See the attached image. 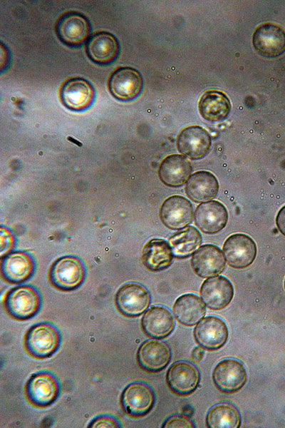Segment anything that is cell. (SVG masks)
<instances>
[{"instance_id":"f1b7e54d","label":"cell","mask_w":285,"mask_h":428,"mask_svg":"<svg viewBox=\"0 0 285 428\" xmlns=\"http://www.w3.org/2000/svg\"><path fill=\"white\" fill-rule=\"evenodd\" d=\"M200 233L193 226L178 230L169 239L172 253L177 258H186L190 255L202 243Z\"/></svg>"},{"instance_id":"5b68a950","label":"cell","mask_w":285,"mask_h":428,"mask_svg":"<svg viewBox=\"0 0 285 428\" xmlns=\"http://www.w3.org/2000/svg\"><path fill=\"white\" fill-rule=\"evenodd\" d=\"M155 395L147 384L134 382L129 384L120 396V404L125 413L133 418L144 417L155 404Z\"/></svg>"},{"instance_id":"d4e9b609","label":"cell","mask_w":285,"mask_h":428,"mask_svg":"<svg viewBox=\"0 0 285 428\" xmlns=\"http://www.w3.org/2000/svg\"><path fill=\"white\" fill-rule=\"evenodd\" d=\"M185 190L192 201L207 202L217 195L219 190L218 180L209 171H197L189 178Z\"/></svg>"},{"instance_id":"ffe728a7","label":"cell","mask_w":285,"mask_h":428,"mask_svg":"<svg viewBox=\"0 0 285 428\" xmlns=\"http://www.w3.org/2000/svg\"><path fill=\"white\" fill-rule=\"evenodd\" d=\"M195 223L203 233H216L227 225L228 213L222 203L209 200L200 203L195 212Z\"/></svg>"},{"instance_id":"ac0fdd59","label":"cell","mask_w":285,"mask_h":428,"mask_svg":"<svg viewBox=\"0 0 285 428\" xmlns=\"http://www.w3.org/2000/svg\"><path fill=\"white\" fill-rule=\"evenodd\" d=\"M193 271L199 277L207 278L220 274L225 267V258L216 245L207 244L200 247L190 260Z\"/></svg>"},{"instance_id":"e575fe53","label":"cell","mask_w":285,"mask_h":428,"mask_svg":"<svg viewBox=\"0 0 285 428\" xmlns=\"http://www.w3.org/2000/svg\"><path fill=\"white\" fill-rule=\"evenodd\" d=\"M204 352L202 347H197L192 350L191 357L194 362H198L202 360L204 357Z\"/></svg>"},{"instance_id":"52a82bcc","label":"cell","mask_w":285,"mask_h":428,"mask_svg":"<svg viewBox=\"0 0 285 428\" xmlns=\"http://www.w3.org/2000/svg\"><path fill=\"white\" fill-rule=\"evenodd\" d=\"M56 31L58 39L64 44L78 47L90 38V24L84 15L73 11L58 19Z\"/></svg>"},{"instance_id":"3957f363","label":"cell","mask_w":285,"mask_h":428,"mask_svg":"<svg viewBox=\"0 0 285 428\" xmlns=\"http://www.w3.org/2000/svg\"><path fill=\"white\" fill-rule=\"evenodd\" d=\"M60 390L58 379L48 371L33 374L25 387L28 401L38 408H44L53 404L57 399Z\"/></svg>"},{"instance_id":"ba28073f","label":"cell","mask_w":285,"mask_h":428,"mask_svg":"<svg viewBox=\"0 0 285 428\" xmlns=\"http://www.w3.org/2000/svg\"><path fill=\"white\" fill-rule=\"evenodd\" d=\"M212 379L222 392L232 394L239 391L246 384L247 374L243 364L234 359H224L215 366Z\"/></svg>"},{"instance_id":"836d02e7","label":"cell","mask_w":285,"mask_h":428,"mask_svg":"<svg viewBox=\"0 0 285 428\" xmlns=\"http://www.w3.org/2000/svg\"><path fill=\"white\" fill-rule=\"evenodd\" d=\"M276 223L279 230L285 236V205L279 210L276 218Z\"/></svg>"},{"instance_id":"83f0119b","label":"cell","mask_w":285,"mask_h":428,"mask_svg":"<svg viewBox=\"0 0 285 428\" xmlns=\"http://www.w3.org/2000/svg\"><path fill=\"white\" fill-rule=\"evenodd\" d=\"M173 253L170 244L162 239H152L142 250V261L151 271H160L172 263Z\"/></svg>"},{"instance_id":"277c9868","label":"cell","mask_w":285,"mask_h":428,"mask_svg":"<svg viewBox=\"0 0 285 428\" xmlns=\"http://www.w3.org/2000/svg\"><path fill=\"white\" fill-rule=\"evenodd\" d=\"M85 275V267L78 258L66 256L53 263L49 278L55 287L68 291L79 287L84 280Z\"/></svg>"},{"instance_id":"7402d4cb","label":"cell","mask_w":285,"mask_h":428,"mask_svg":"<svg viewBox=\"0 0 285 428\" xmlns=\"http://www.w3.org/2000/svg\"><path fill=\"white\" fill-rule=\"evenodd\" d=\"M141 326L145 334L154 339H163L173 330L175 322L170 311L163 306H152L144 313Z\"/></svg>"},{"instance_id":"44dd1931","label":"cell","mask_w":285,"mask_h":428,"mask_svg":"<svg viewBox=\"0 0 285 428\" xmlns=\"http://www.w3.org/2000/svg\"><path fill=\"white\" fill-rule=\"evenodd\" d=\"M200 295L209 309L222 310L231 302L233 298V285L224 276L212 277L202 283Z\"/></svg>"},{"instance_id":"4dcf8cb0","label":"cell","mask_w":285,"mask_h":428,"mask_svg":"<svg viewBox=\"0 0 285 428\" xmlns=\"http://www.w3.org/2000/svg\"><path fill=\"white\" fill-rule=\"evenodd\" d=\"M88 428H119L121 427V424L115 417L111 415H100L94 419L89 423Z\"/></svg>"},{"instance_id":"e0dca14e","label":"cell","mask_w":285,"mask_h":428,"mask_svg":"<svg viewBox=\"0 0 285 428\" xmlns=\"http://www.w3.org/2000/svg\"><path fill=\"white\" fill-rule=\"evenodd\" d=\"M193 208L191 203L181 195H172L167 198L160 209L162 223L171 230H179L191 223Z\"/></svg>"},{"instance_id":"4fadbf2b","label":"cell","mask_w":285,"mask_h":428,"mask_svg":"<svg viewBox=\"0 0 285 428\" xmlns=\"http://www.w3.org/2000/svg\"><path fill=\"white\" fill-rule=\"evenodd\" d=\"M200 380L199 370L187 361H179L172 365L166 375L169 388L180 396L189 395L195 391Z\"/></svg>"},{"instance_id":"30bf717a","label":"cell","mask_w":285,"mask_h":428,"mask_svg":"<svg viewBox=\"0 0 285 428\" xmlns=\"http://www.w3.org/2000/svg\"><path fill=\"white\" fill-rule=\"evenodd\" d=\"M222 250L227 264L237 269L250 265L256 255L254 241L242 233L230 235L224 242Z\"/></svg>"},{"instance_id":"484cf974","label":"cell","mask_w":285,"mask_h":428,"mask_svg":"<svg viewBox=\"0 0 285 428\" xmlns=\"http://www.w3.org/2000/svg\"><path fill=\"white\" fill-rule=\"evenodd\" d=\"M198 109L204 119L210 122H217L227 117L231 111V103L223 92L209 90L201 96Z\"/></svg>"},{"instance_id":"9c48e42d","label":"cell","mask_w":285,"mask_h":428,"mask_svg":"<svg viewBox=\"0 0 285 428\" xmlns=\"http://www.w3.org/2000/svg\"><path fill=\"white\" fill-rule=\"evenodd\" d=\"M143 80L140 72L131 67H122L115 70L108 81L110 93L118 100L130 101L141 93Z\"/></svg>"},{"instance_id":"d6a6232c","label":"cell","mask_w":285,"mask_h":428,"mask_svg":"<svg viewBox=\"0 0 285 428\" xmlns=\"http://www.w3.org/2000/svg\"><path fill=\"white\" fill-rule=\"evenodd\" d=\"M13 244V237L6 229L1 228V254L3 255L11 249Z\"/></svg>"},{"instance_id":"7a4b0ae2","label":"cell","mask_w":285,"mask_h":428,"mask_svg":"<svg viewBox=\"0 0 285 428\" xmlns=\"http://www.w3.org/2000/svg\"><path fill=\"white\" fill-rule=\"evenodd\" d=\"M4 304L6 312L11 317L26 320L38 313L41 306V298L34 287L21 285L7 292Z\"/></svg>"},{"instance_id":"5bb4252c","label":"cell","mask_w":285,"mask_h":428,"mask_svg":"<svg viewBox=\"0 0 285 428\" xmlns=\"http://www.w3.org/2000/svg\"><path fill=\"white\" fill-rule=\"evenodd\" d=\"M63 105L70 110L82 111L88 108L95 98L93 86L81 78H71L64 83L60 91Z\"/></svg>"},{"instance_id":"4316f807","label":"cell","mask_w":285,"mask_h":428,"mask_svg":"<svg viewBox=\"0 0 285 428\" xmlns=\"http://www.w3.org/2000/svg\"><path fill=\"white\" fill-rule=\"evenodd\" d=\"M206 307L196 295L187 293L179 297L173 305L176 320L183 325L193 326L203 318Z\"/></svg>"},{"instance_id":"8fae6325","label":"cell","mask_w":285,"mask_h":428,"mask_svg":"<svg viewBox=\"0 0 285 428\" xmlns=\"http://www.w3.org/2000/svg\"><path fill=\"white\" fill-rule=\"evenodd\" d=\"M252 43L255 50L261 56H279L285 51V31L274 23L260 24L253 34Z\"/></svg>"},{"instance_id":"d6986e66","label":"cell","mask_w":285,"mask_h":428,"mask_svg":"<svg viewBox=\"0 0 285 428\" xmlns=\"http://www.w3.org/2000/svg\"><path fill=\"white\" fill-rule=\"evenodd\" d=\"M86 50L93 62L105 66L117 58L120 52V44L114 35L101 31L90 36L86 42Z\"/></svg>"},{"instance_id":"cb8c5ba5","label":"cell","mask_w":285,"mask_h":428,"mask_svg":"<svg viewBox=\"0 0 285 428\" xmlns=\"http://www.w3.org/2000/svg\"><path fill=\"white\" fill-rule=\"evenodd\" d=\"M33 263L31 257L21 252L6 255L1 263V272L5 280L10 283H21L33 274Z\"/></svg>"},{"instance_id":"1f68e13d","label":"cell","mask_w":285,"mask_h":428,"mask_svg":"<svg viewBox=\"0 0 285 428\" xmlns=\"http://www.w3.org/2000/svg\"><path fill=\"white\" fill-rule=\"evenodd\" d=\"M162 428L195 427L193 423L185 416H172L169 417L162 424Z\"/></svg>"},{"instance_id":"7c38bea8","label":"cell","mask_w":285,"mask_h":428,"mask_svg":"<svg viewBox=\"0 0 285 428\" xmlns=\"http://www.w3.org/2000/svg\"><path fill=\"white\" fill-rule=\"evenodd\" d=\"M229 332L226 323L216 316H207L200 320L194 330L197 343L207 350L221 348L228 339Z\"/></svg>"},{"instance_id":"603a6c76","label":"cell","mask_w":285,"mask_h":428,"mask_svg":"<svg viewBox=\"0 0 285 428\" xmlns=\"http://www.w3.org/2000/svg\"><path fill=\"white\" fill-rule=\"evenodd\" d=\"M192 165L184 156L172 154L167 156L160 163L158 175L161 181L170 187L185 184L190 177Z\"/></svg>"},{"instance_id":"6da1fadb","label":"cell","mask_w":285,"mask_h":428,"mask_svg":"<svg viewBox=\"0 0 285 428\" xmlns=\"http://www.w3.org/2000/svg\"><path fill=\"white\" fill-rule=\"evenodd\" d=\"M61 336L58 329L51 323H37L27 331L24 347L28 353L36 358L49 357L58 349Z\"/></svg>"},{"instance_id":"d590c367","label":"cell","mask_w":285,"mask_h":428,"mask_svg":"<svg viewBox=\"0 0 285 428\" xmlns=\"http://www.w3.org/2000/svg\"><path fill=\"white\" fill-rule=\"evenodd\" d=\"M284 287H285V280H284Z\"/></svg>"},{"instance_id":"9a60e30c","label":"cell","mask_w":285,"mask_h":428,"mask_svg":"<svg viewBox=\"0 0 285 428\" xmlns=\"http://www.w3.org/2000/svg\"><path fill=\"white\" fill-rule=\"evenodd\" d=\"M171 350L164 341L150 340L144 342L137 352V360L143 370L155 373L162 370L171 360Z\"/></svg>"},{"instance_id":"2e32d148","label":"cell","mask_w":285,"mask_h":428,"mask_svg":"<svg viewBox=\"0 0 285 428\" xmlns=\"http://www.w3.org/2000/svg\"><path fill=\"white\" fill-rule=\"evenodd\" d=\"M211 143L209 133L199 126L182 129L177 140L178 151L193 160L204 157L209 151Z\"/></svg>"},{"instance_id":"f546056e","label":"cell","mask_w":285,"mask_h":428,"mask_svg":"<svg viewBox=\"0 0 285 428\" xmlns=\"http://www.w3.org/2000/svg\"><path fill=\"white\" fill-rule=\"evenodd\" d=\"M241 416L238 409L229 403H220L212 407L206 417L209 428H238Z\"/></svg>"},{"instance_id":"8992f818","label":"cell","mask_w":285,"mask_h":428,"mask_svg":"<svg viewBox=\"0 0 285 428\" xmlns=\"http://www.w3.org/2000/svg\"><path fill=\"white\" fill-rule=\"evenodd\" d=\"M150 295L142 285L128 282L123 285L115 295V305L124 316L135 317L142 315L150 304Z\"/></svg>"}]
</instances>
